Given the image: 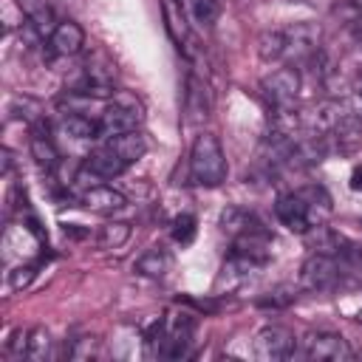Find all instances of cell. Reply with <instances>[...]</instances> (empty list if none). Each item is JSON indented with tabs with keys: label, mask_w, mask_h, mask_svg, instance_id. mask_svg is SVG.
<instances>
[{
	"label": "cell",
	"mask_w": 362,
	"mask_h": 362,
	"mask_svg": "<svg viewBox=\"0 0 362 362\" xmlns=\"http://www.w3.org/2000/svg\"><path fill=\"white\" fill-rule=\"evenodd\" d=\"M331 209H334L331 206V195L325 192V187H317V184L300 187L294 192H283L274 201L277 221L286 229L297 232V235H305L308 229L325 223L328 215H331Z\"/></svg>",
	"instance_id": "1"
},
{
	"label": "cell",
	"mask_w": 362,
	"mask_h": 362,
	"mask_svg": "<svg viewBox=\"0 0 362 362\" xmlns=\"http://www.w3.org/2000/svg\"><path fill=\"white\" fill-rule=\"evenodd\" d=\"M226 156H223V147L218 141V136L212 133H201L195 136L192 141V150H189V178L192 184L198 187H221L226 181Z\"/></svg>",
	"instance_id": "2"
},
{
	"label": "cell",
	"mask_w": 362,
	"mask_h": 362,
	"mask_svg": "<svg viewBox=\"0 0 362 362\" xmlns=\"http://www.w3.org/2000/svg\"><path fill=\"white\" fill-rule=\"evenodd\" d=\"M139 124H141V102L127 90H116L110 96V105L99 116V139L107 141L127 130H139Z\"/></svg>",
	"instance_id": "3"
},
{
	"label": "cell",
	"mask_w": 362,
	"mask_h": 362,
	"mask_svg": "<svg viewBox=\"0 0 362 362\" xmlns=\"http://www.w3.org/2000/svg\"><path fill=\"white\" fill-rule=\"evenodd\" d=\"M297 93H300V71L291 68V65L272 71V74L263 76V82H260V96H263L269 113L294 110Z\"/></svg>",
	"instance_id": "4"
},
{
	"label": "cell",
	"mask_w": 362,
	"mask_h": 362,
	"mask_svg": "<svg viewBox=\"0 0 362 362\" xmlns=\"http://www.w3.org/2000/svg\"><path fill=\"white\" fill-rule=\"evenodd\" d=\"M342 280V263L334 255L311 252L300 269V288L305 291H328Z\"/></svg>",
	"instance_id": "5"
},
{
	"label": "cell",
	"mask_w": 362,
	"mask_h": 362,
	"mask_svg": "<svg viewBox=\"0 0 362 362\" xmlns=\"http://www.w3.org/2000/svg\"><path fill=\"white\" fill-rule=\"evenodd\" d=\"M252 348H255V356L257 359H266V362H272V359H288L297 351V339H294V334L286 325H266V328H260L255 334Z\"/></svg>",
	"instance_id": "6"
},
{
	"label": "cell",
	"mask_w": 362,
	"mask_h": 362,
	"mask_svg": "<svg viewBox=\"0 0 362 362\" xmlns=\"http://www.w3.org/2000/svg\"><path fill=\"white\" fill-rule=\"evenodd\" d=\"M161 14H164V28L170 34V40L175 42V48L184 54V57H198V48H195V34H192V23L187 17V11L181 8L178 0H164L161 3Z\"/></svg>",
	"instance_id": "7"
},
{
	"label": "cell",
	"mask_w": 362,
	"mask_h": 362,
	"mask_svg": "<svg viewBox=\"0 0 362 362\" xmlns=\"http://www.w3.org/2000/svg\"><path fill=\"white\" fill-rule=\"evenodd\" d=\"M303 354L308 359H328V362L354 359L351 345L339 334H334V331H308L303 337Z\"/></svg>",
	"instance_id": "8"
},
{
	"label": "cell",
	"mask_w": 362,
	"mask_h": 362,
	"mask_svg": "<svg viewBox=\"0 0 362 362\" xmlns=\"http://www.w3.org/2000/svg\"><path fill=\"white\" fill-rule=\"evenodd\" d=\"M212 110V93H209V85L198 76V74H189L187 76V90H184V116H187V124H201Z\"/></svg>",
	"instance_id": "9"
},
{
	"label": "cell",
	"mask_w": 362,
	"mask_h": 362,
	"mask_svg": "<svg viewBox=\"0 0 362 362\" xmlns=\"http://www.w3.org/2000/svg\"><path fill=\"white\" fill-rule=\"evenodd\" d=\"M28 150H31V158L37 161L40 170L45 173H54L59 167V150L54 144V139L48 136V124L40 119L31 124V139H28Z\"/></svg>",
	"instance_id": "10"
},
{
	"label": "cell",
	"mask_w": 362,
	"mask_h": 362,
	"mask_svg": "<svg viewBox=\"0 0 362 362\" xmlns=\"http://www.w3.org/2000/svg\"><path fill=\"white\" fill-rule=\"evenodd\" d=\"M82 45H85V31L74 20L57 23V28L48 34V51L54 57H74L82 51Z\"/></svg>",
	"instance_id": "11"
},
{
	"label": "cell",
	"mask_w": 362,
	"mask_h": 362,
	"mask_svg": "<svg viewBox=\"0 0 362 362\" xmlns=\"http://www.w3.org/2000/svg\"><path fill=\"white\" fill-rule=\"evenodd\" d=\"M82 206L90 209V212H99V215H110V212H119L127 206V198L124 192L107 187V184H90L85 192H82Z\"/></svg>",
	"instance_id": "12"
},
{
	"label": "cell",
	"mask_w": 362,
	"mask_h": 362,
	"mask_svg": "<svg viewBox=\"0 0 362 362\" xmlns=\"http://www.w3.org/2000/svg\"><path fill=\"white\" fill-rule=\"evenodd\" d=\"M127 170V164L116 156V150L113 147H99V150H93V153H88L85 156V161H82V173H90L93 178H102V181H107V178H116V175H122Z\"/></svg>",
	"instance_id": "13"
},
{
	"label": "cell",
	"mask_w": 362,
	"mask_h": 362,
	"mask_svg": "<svg viewBox=\"0 0 362 362\" xmlns=\"http://www.w3.org/2000/svg\"><path fill=\"white\" fill-rule=\"evenodd\" d=\"M221 229L229 235V238H238V235H252V232H269L266 223L246 206H226L221 212Z\"/></svg>",
	"instance_id": "14"
},
{
	"label": "cell",
	"mask_w": 362,
	"mask_h": 362,
	"mask_svg": "<svg viewBox=\"0 0 362 362\" xmlns=\"http://www.w3.org/2000/svg\"><path fill=\"white\" fill-rule=\"evenodd\" d=\"M17 3L37 34H51L57 28V14H54L51 0H17Z\"/></svg>",
	"instance_id": "15"
},
{
	"label": "cell",
	"mask_w": 362,
	"mask_h": 362,
	"mask_svg": "<svg viewBox=\"0 0 362 362\" xmlns=\"http://www.w3.org/2000/svg\"><path fill=\"white\" fill-rule=\"evenodd\" d=\"M105 144L113 147L116 156H119L127 167L136 164V161L147 153V141H144V136H141L139 130H127V133H122V136H113V139H107Z\"/></svg>",
	"instance_id": "16"
},
{
	"label": "cell",
	"mask_w": 362,
	"mask_h": 362,
	"mask_svg": "<svg viewBox=\"0 0 362 362\" xmlns=\"http://www.w3.org/2000/svg\"><path fill=\"white\" fill-rule=\"evenodd\" d=\"M170 269H173V257H170V252H164V249H147V252L133 263V272H136V274L153 277V280L164 277Z\"/></svg>",
	"instance_id": "17"
},
{
	"label": "cell",
	"mask_w": 362,
	"mask_h": 362,
	"mask_svg": "<svg viewBox=\"0 0 362 362\" xmlns=\"http://www.w3.org/2000/svg\"><path fill=\"white\" fill-rule=\"evenodd\" d=\"M178 3L187 11L189 23L198 28H212L215 20L221 17V0H178Z\"/></svg>",
	"instance_id": "18"
},
{
	"label": "cell",
	"mask_w": 362,
	"mask_h": 362,
	"mask_svg": "<svg viewBox=\"0 0 362 362\" xmlns=\"http://www.w3.org/2000/svg\"><path fill=\"white\" fill-rule=\"evenodd\" d=\"M59 127H62V133H68L74 139H99V119H90V116H85L79 110L65 113Z\"/></svg>",
	"instance_id": "19"
},
{
	"label": "cell",
	"mask_w": 362,
	"mask_h": 362,
	"mask_svg": "<svg viewBox=\"0 0 362 362\" xmlns=\"http://www.w3.org/2000/svg\"><path fill=\"white\" fill-rule=\"evenodd\" d=\"M297 297H300V286L283 283V286H274V288L263 291V294L255 300V305H260V308H288Z\"/></svg>",
	"instance_id": "20"
},
{
	"label": "cell",
	"mask_w": 362,
	"mask_h": 362,
	"mask_svg": "<svg viewBox=\"0 0 362 362\" xmlns=\"http://www.w3.org/2000/svg\"><path fill=\"white\" fill-rule=\"evenodd\" d=\"M127 238H130V223H124V221H110V223H105V226L99 229L96 243H99L102 249H119Z\"/></svg>",
	"instance_id": "21"
},
{
	"label": "cell",
	"mask_w": 362,
	"mask_h": 362,
	"mask_svg": "<svg viewBox=\"0 0 362 362\" xmlns=\"http://www.w3.org/2000/svg\"><path fill=\"white\" fill-rule=\"evenodd\" d=\"M51 354V334L45 328H31L28 331V345H25V359H45Z\"/></svg>",
	"instance_id": "22"
},
{
	"label": "cell",
	"mask_w": 362,
	"mask_h": 362,
	"mask_svg": "<svg viewBox=\"0 0 362 362\" xmlns=\"http://www.w3.org/2000/svg\"><path fill=\"white\" fill-rule=\"evenodd\" d=\"M195 229H198V221H195V215H189V212L175 215L173 223H170V235H173L175 243H189V240L195 238Z\"/></svg>",
	"instance_id": "23"
},
{
	"label": "cell",
	"mask_w": 362,
	"mask_h": 362,
	"mask_svg": "<svg viewBox=\"0 0 362 362\" xmlns=\"http://www.w3.org/2000/svg\"><path fill=\"white\" fill-rule=\"evenodd\" d=\"M8 113H14L17 119H25V122H40L42 116V105L37 102V99H31V96H14L11 99V107H8Z\"/></svg>",
	"instance_id": "24"
},
{
	"label": "cell",
	"mask_w": 362,
	"mask_h": 362,
	"mask_svg": "<svg viewBox=\"0 0 362 362\" xmlns=\"http://www.w3.org/2000/svg\"><path fill=\"white\" fill-rule=\"evenodd\" d=\"M68 359H90L99 354V339L96 337H82V339H74V345L65 351Z\"/></svg>",
	"instance_id": "25"
},
{
	"label": "cell",
	"mask_w": 362,
	"mask_h": 362,
	"mask_svg": "<svg viewBox=\"0 0 362 362\" xmlns=\"http://www.w3.org/2000/svg\"><path fill=\"white\" fill-rule=\"evenodd\" d=\"M334 17H339V23L351 25L356 17H362V0H339L334 8H331Z\"/></svg>",
	"instance_id": "26"
},
{
	"label": "cell",
	"mask_w": 362,
	"mask_h": 362,
	"mask_svg": "<svg viewBox=\"0 0 362 362\" xmlns=\"http://www.w3.org/2000/svg\"><path fill=\"white\" fill-rule=\"evenodd\" d=\"M34 274H37L34 266H23V263H20V266H14V269L8 272V286H11L14 291H23V288L34 280Z\"/></svg>",
	"instance_id": "27"
},
{
	"label": "cell",
	"mask_w": 362,
	"mask_h": 362,
	"mask_svg": "<svg viewBox=\"0 0 362 362\" xmlns=\"http://www.w3.org/2000/svg\"><path fill=\"white\" fill-rule=\"evenodd\" d=\"M14 6H20V3H17V0H3V28H6V31H14V28L25 20L23 8L14 11Z\"/></svg>",
	"instance_id": "28"
},
{
	"label": "cell",
	"mask_w": 362,
	"mask_h": 362,
	"mask_svg": "<svg viewBox=\"0 0 362 362\" xmlns=\"http://www.w3.org/2000/svg\"><path fill=\"white\" fill-rule=\"evenodd\" d=\"M354 110L362 116V74L356 79V88H354Z\"/></svg>",
	"instance_id": "29"
},
{
	"label": "cell",
	"mask_w": 362,
	"mask_h": 362,
	"mask_svg": "<svg viewBox=\"0 0 362 362\" xmlns=\"http://www.w3.org/2000/svg\"><path fill=\"white\" fill-rule=\"evenodd\" d=\"M351 189L362 192V164H356V167H354V173H351Z\"/></svg>",
	"instance_id": "30"
},
{
	"label": "cell",
	"mask_w": 362,
	"mask_h": 362,
	"mask_svg": "<svg viewBox=\"0 0 362 362\" xmlns=\"http://www.w3.org/2000/svg\"><path fill=\"white\" fill-rule=\"evenodd\" d=\"M351 31H354V40L362 45V17H356V20L351 23Z\"/></svg>",
	"instance_id": "31"
},
{
	"label": "cell",
	"mask_w": 362,
	"mask_h": 362,
	"mask_svg": "<svg viewBox=\"0 0 362 362\" xmlns=\"http://www.w3.org/2000/svg\"><path fill=\"white\" fill-rule=\"evenodd\" d=\"M354 320H356V322H362V308L356 311V317H354Z\"/></svg>",
	"instance_id": "32"
},
{
	"label": "cell",
	"mask_w": 362,
	"mask_h": 362,
	"mask_svg": "<svg viewBox=\"0 0 362 362\" xmlns=\"http://www.w3.org/2000/svg\"><path fill=\"white\" fill-rule=\"evenodd\" d=\"M359 226H362V221H359Z\"/></svg>",
	"instance_id": "33"
}]
</instances>
